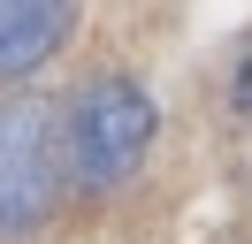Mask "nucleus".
<instances>
[{
	"label": "nucleus",
	"instance_id": "obj_3",
	"mask_svg": "<svg viewBox=\"0 0 252 244\" xmlns=\"http://www.w3.org/2000/svg\"><path fill=\"white\" fill-rule=\"evenodd\" d=\"M77 30V0H0V76H31Z\"/></svg>",
	"mask_w": 252,
	"mask_h": 244
},
{
	"label": "nucleus",
	"instance_id": "obj_4",
	"mask_svg": "<svg viewBox=\"0 0 252 244\" xmlns=\"http://www.w3.org/2000/svg\"><path fill=\"white\" fill-rule=\"evenodd\" d=\"M237 107H245V115H252V61H245V69H237Z\"/></svg>",
	"mask_w": 252,
	"mask_h": 244
},
{
	"label": "nucleus",
	"instance_id": "obj_1",
	"mask_svg": "<svg viewBox=\"0 0 252 244\" xmlns=\"http://www.w3.org/2000/svg\"><path fill=\"white\" fill-rule=\"evenodd\" d=\"M153 137H160V107H153V92L130 84V76L84 84L77 99H69V115H62V152H69V176H77L84 191L130 183L145 168V152H153Z\"/></svg>",
	"mask_w": 252,
	"mask_h": 244
},
{
	"label": "nucleus",
	"instance_id": "obj_2",
	"mask_svg": "<svg viewBox=\"0 0 252 244\" xmlns=\"http://www.w3.org/2000/svg\"><path fill=\"white\" fill-rule=\"evenodd\" d=\"M62 168H69V152H62V115H54V99L46 92L0 99V237H23V229L46 221Z\"/></svg>",
	"mask_w": 252,
	"mask_h": 244
}]
</instances>
